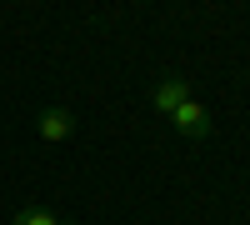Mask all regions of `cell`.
<instances>
[{
	"label": "cell",
	"instance_id": "cell-1",
	"mask_svg": "<svg viewBox=\"0 0 250 225\" xmlns=\"http://www.w3.org/2000/svg\"><path fill=\"white\" fill-rule=\"evenodd\" d=\"M170 125H175L180 135H190V140H205V135H210V110H205L200 100L190 95V100H185V105H175Z\"/></svg>",
	"mask_w": 250,
	"mask_h": 225
},
{
	"label": "cell",
	"instance_id": "cell-2",
	"mask_svg": "<svg viewBox=\"0 0 250 225\" xmlns=\"http://www.w3.org/2000/svg\"><path fill=\"white\" fill-rule=\"evenodd\" d=\"M35 130H40V140L60 145V140H70V135H75V110H70V105H50V110H40Z\"/></svg>",
	"mask_w": 250,
	"mask_h": 225
},
{
	"label": "cell",
	"instance_id": "cell-3",
	"mask_svg": "<svg viewBox=\"0 0 250 225\" xmlns=\"http://www.w3.org/2000/svg\"><path fill=\"white\" fill-rule=\"evenodd\" d=\"M185 100H190V80H180V75L155 80V90H150V105L160 115H175V105H185Z\"/></svg>",
	"mask_w": 250,
	"mask_h": 225
},
{
	"label": "cell",
	"instance_id": "cell-4",
	"mask_svg": "<svg viewBox=\"0 0 250 225\" xmlns=\"http://www.w3.org/2000/svg\"><path fill=\"white\" fill-rule=\"evenodd\" d=\"M10 225H70L65 215H55L50 205H25V210H15Z\"/></svg>",
	"mask_w": 250,
	"mask_h": 225
}]
</instances>
